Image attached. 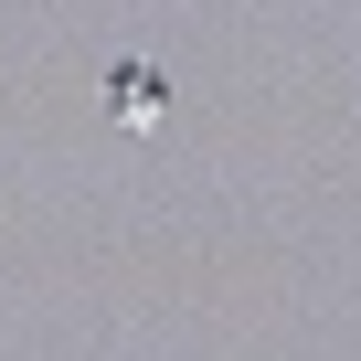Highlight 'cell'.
Returning <instances> with one entry per match:
<instances>
[{
  "mask_svg": "<svg viewBox=\"0 0 361 361\" xmlns=\"http://www.w3.org/2000/svg\"><path fill=\"white\" fill-rule=\"evenodd\" d=\"M106 117H117V128H159V117H170L159 64H128V54H117V64H106Z\"/></svg>",
  "mask_w": 361,
  "mask_h": 361,
  "instance_id": "6da1fadb",
  "label": "cell"
}]
</instances>
